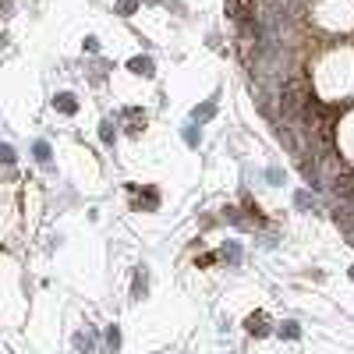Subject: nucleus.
Segmentation results:
<instances>
[{
  "mask_svg": "<svg viewBox=\"0 0 354 354\" xmlns=\"http://www.w3.org/2000/svg\"><path fill=\"white\" fill-rule=\"evenodd\" d=\"M248 333H255V337L266 333V326H262V315H252V319H248Z\"/></svg>",
  "mask_w": 354,
  "mask_h": 354,
  "instance_id": "nucleus-3",
  "label": "nucleus"
},
{
  "mask_svg": "<svg viewBox=\"0 0 354 354\" xmlns=\"http://www.w3.org/2000/svg\"><path fill=\"white\" fill-rule=\"evenodd\" d=\"M294 202H298V209H312V195H308V191H301Z\"/></svg>",
  "mask_w": 354,
  "mask_h": 354,
  "instance_id": "nucleus-5",
  "label": "nucleus"
},
{
  "mask_svg": "<svg viewBox=\"0 0 354 354\" xmlns=\"http://www.w3.org/2000/svg\"><path fill=\"white\" fill-rule=\"evenodd\" d=\"M121 11H135V0H121Z\"/></svg>",
  "mask_w": 354,
  "mask_h": 354,
  "instance_id": "nucleus-7",
  "label": "nucleus"
},
{
  "mask_svg": "<svg viewBox=\"0 0 354 354\" xmlns=\"http://www.w3.org/2000/svg\"><path fill=\"white\" fill-rule=\"evenodd\" d=\"M213 110H216L213 103H205V107H195V110H191V117H195V121H209V117H213Z\"/></svg>",
  "mask_w": 354,
  "mask_h": 354,
  "instance_id": "nucleus-2",
  "label": "nucleus"
},
{
  "mask_svg": "<svg viewBox=\"0 0 354 354\" xmlns=\"http://www.w3.org/2000/svg\"><path fill=\"white\" fill-rule=\"evenodd\" d=\"M227 15H231V21L245 25L255 18V0H227Z\"/></svg>",
  "mask_w": 354,
  "mask_h": 354,
  "instance_id": "nucleus-1",
  "label": "nucleus"
},
{
  "mask_svg": "<svg viewBox=\"0 0 354 354\" xmlns=\"http://www.w3.org/2000/svg\"><path fill=\"white\" fill-rule=\"evenodd\" d=\"M280 333H283V337H298V323H283Z\"/></svg>",
  "mask_w": 354,
  "mask_h": 354,
  "instance_id": "nucleus-6",
  "label": "nucleus"
},
{
  "mask_svg": "<svg viewBox=\"0 0 354 354\" xmlns=\"http://www.w3.org/2000/svg\"><path fill=\"white\" fill-rule=\"evenodd\" d=\"M131 71H139V75H153V61H131Z\"/></svg>",
  "mask_w": 354,
  "mask_h": 354,
  "instance_id": "nucleus-4",
  "label": "nucleus"
}]
</instances>
